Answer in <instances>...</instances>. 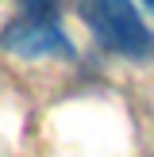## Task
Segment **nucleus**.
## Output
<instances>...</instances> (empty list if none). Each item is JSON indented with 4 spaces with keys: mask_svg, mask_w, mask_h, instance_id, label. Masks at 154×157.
I'll use <instances>...</instances> for the list:
<instances>
[{
    "mask_svg": "<svg viewBox=\"0 0 154 157\" xmlns=\"http://www.w3.org/2000/svg\"><path fill=\"white\" fill-rule=\"evenodd\" d=\"M77 12L89 23V31L108 46V50L123 54L131 61L150 58L154 35L143 23V15L131 8V0H77Z\"/></svg>",
    "mask_w": 154,
    "mask_h": 157,
    "instance_id": "f257e3e1",
    "label": "nucleus"
},
{
    "mask_svg": "<svg viewBox=\"0 0 154 157\" xmlns=\"http://www.w3.org/2000/svg\"><path fill=\"white\" fill-rule=\"evenodd\" d=\"M0 46L15 58H73V42L58 27V19H38V15H23V19L8 23L0 31Z\"/></svg>",
    "mask_w": 154,
    "mask_h": 157,
    "instance_id": "f03ea898",
    "label": "nucleus"
},
{
    "mask_svg": "<svg viewBox=\"0 0 154 157\" xmlns=\"http://www.w3.org/2000/svg\"><path fill=\"white\" fill-rule=\"evenodd\" d=\"M19 8H23L27 15H38V19H54L58 0H19Z\"/></svg>",
    "mask_w": 154,
    "mask_h": 157,
    "instance_id": "7ed1b4c3",
    "label": "nucleus"
},
{
    "mask_svg": "<svg viewBox=\"0 0 154 157\" xmlns=\"http://www.w3.org/2000/svg\"><path fill=\"white\" fill-rule=\"evenodd\" d=\"M143 4H146V8H150V12H154V0H143Z\"/></svg>",
    "mask_w": 154,
    "mask_h": 157,
    "instance_id": "20e7f679",
    "label": "nucleus"
}]
</instances>
